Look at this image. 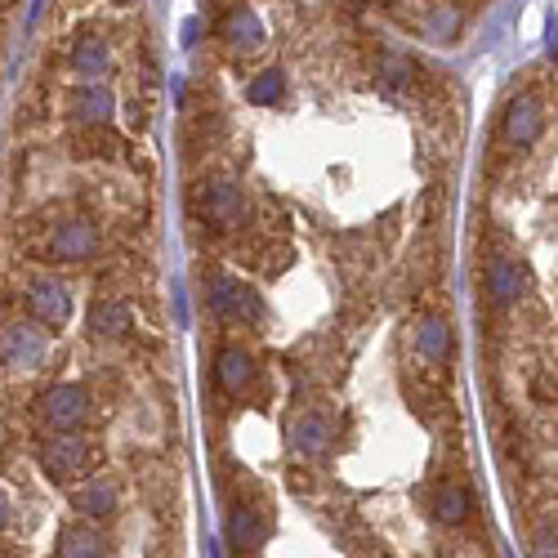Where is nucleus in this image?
<instances>
[{"label":"nucleus","instance_id":"f257e3e1","mask_svg":"<svg viewBox=\"0 0 558 558\" xmlns=\"http://www.w3.org/2000/svg\"><path fill=\"white\" fill-rule=\"evenodd\" d=\"M94 442L85 438V434H54V438H45L41 442V469L50 478H81V474H90V465H94Z\"/></svg>","mask_w":558,"mask_h":558},{"label":"nucleus","instance_id":"f03ea898","mask_svg":"<svg viewBox=\"0 0 558 558\" xmlns=\"http://www.w3.org/2000/svg\"><path fill=\"white\" fill-rule=\"evenodd\" d=\"M36 411H41V420L54 434H76V425L90 416V393L81 384H54V389L41 393Z\"/></svg>","mask_w":558,"mask_h":558},{"label":"nucleus","instance_id":"7ed1b4c3","mask_svg":"<svg viewBox=\"0 0 558 558\" xmlns=\"http://www.w3.org/2000/svg\"><path fill=\"white\" fill-rule=\"evenodd\" d=\"M210 309L219 317H228V322H259V317H264L259 295L250 291V286L233 282V277H219V282L210 286Z\"/></svg>","mask_w":558,"mask_h":558},{"label":"nucleus","instance_id":"20e7f679","mask_svg":"<svg viewBox=\"0 0 558 558\" xmlns=\"http://www.w3.org/2000/svg\"><path fill=\"white\" fill-rule=\"evenodd\" d=\"M246 215V192L233 175H215L206 188V219L215 228H237Z\"/></svg>","mask_w":558,"mask_h":558},{"label":"nucleus","instance_id":"39448f33","mask_svg":"<svg viewBox=\"0 0 558 558\" xmlns=\"http://www.w3.org/2000/svg\"><path fill=\"white\" fill-rule=\"evenodd\" d=\"M27 309H32L36 322L63 326L67 313H72V295H67V286H59L54 277H36V282L27 286Z\"/></svg>","mask_w":558,"mask_h":558},{"label":"nucleus","instance_id":"423d86ee","mask_svg":"<svg viewBox=\"0 0 558 558\" xmlns=\"http://www.w3.org/2000/svg\"><path fill=\"white\" fill-rule=\"evenodd\" d=\"M67 500H72V509H81V514H90V518H108V514H117L121 492H117L112 478L90 474V478H81V483L67 492Z\"/></svg>","mask_w":558,"mask_h":558},{"label":"nucleus","instance_id":"0eeeda50","mask_svg":"<svg viewBox=\"0 0 558 558\" xmlns=\"http://www.w3.org/2000/svg\"><path fill=\"white\" fill-rule=\"evenodd\" d=\"M0 358H5V367H18V371L45 367V335L36 326H14L5 335V344H0Z\"/></svg>","mask_w":558,"mask_h":558},{"label":"nucleus","instance_id":"6e6552de","mask_svg":"<svg viewBox=\"0 0 558 558\" xmlns=\"http://www.w3.org/2000/svg\"><path fill=\"white\" fill-rule=\"evenodd\" d=\"M487 295H492V304H514V300H523V286H527V277H523V268L514 264V259H505V255H492V264H487Z\"/></svg>","mask_w":558,"mask_h":558},{"label":"nucleus","instance_id":"1a4fd4ad","mask_svg":"<svg viewBox=\"0 0 558 558\" xmlns=\"http://www.w3.org/2000/svg\"><path fill=\"white\" fill-rule=\"evenodd\" d=\"M94 250H99V233H94L85 219H67V224H59V233H54V255L59 259L81 264V259H90Z\"/></svg>","mask_w":558,"mask_h":558},{"label":"nucleus","instance_id":"9d476101","mask_svg":"<svg viewBox=\"0 0 558 558\" xmlns=\"http://www.w3.org/2000/svg\"><path fill=\"white\" fill-rule=\"evenodd\" d=\"M224 536H228V545H233V550H242V554H255L259 545L268 541V523L255 514V509L237 505L233 514H228V523H224Z\"/></svg>","mask_w":558,"mask_h":558},{"label":"nucleus","instance_id":"9b49d317","mask_svg":"<svg viewBox=\"0 0 558 558\" xmlns=\"http://www.w3.org/2000/svg\"><path fill=\"white\" fill-rule=\"evenodd\" d=\"M541 125H545V117H541V103L536 99H514L509 103V112H505V139L514 143V148H523V143H532L536 134H541Z\"/></svg>","mask_w":558,"mask_h":558},{"label":"nucleus","instance_id":"f8f14e48","mask_svg":"<svg viewBox=\"0 0 558 558\" xmlns=\"http://www.w3.org/2000/svg\"><path fill=\"white\" fill-rule=\"evenodd\" d=\"M215 380L224 393H246L250 384H255V362H250V353L242 349H224L215 358Z\"/></svg>","mask_w":558,"mask_h":558},{"label":"nucleus","instance_id":"ddd939ff","mask_svg":"<svg viewBox=\"0 0 558 558\" xmlns=\"http://www.w3.org/2000/svg\"><path fill=\"white\" fill-rule=\"evenodd\" d=\"M59 558H108V536L85 523H72L59 532Z\"/></svg>","mask_w":558,"mask_h":558},{"label":"nucleus","instance_id":"4468645a","mask_svg":"<svg viewBox=\"0 0 558 558\" xmlns=\"http://www.w3.org/2000/svg\"><path fill=\"white\" fill-rule=\"evenodd\" d=\"M331 425H326L322 416H295L291 420V447L295 451H304V456H326V451H331Z\"/></svg>","mask_w":558,"mask_h":558},{"label":"nucleus","instance_id":"2eb2a0df","mask_svg":"<svg viewBox=\"0 0 558 558\" xmlns=\"http://www.w3.org/2000/svg\"><path fill=\"white\" fill-rule=\"evenodd\" d=\"M416 349L425 353L429 362H447V358H451V322H447V317H438V313L420 317V326H416Z\"/></svg>","mask_w":558,"mask_h":558},{"label":"nucleus","instance_id":"dca6fc26","mask_svg":"<svg viewBox=\"0 0 558 558\" xmlns=\"http://www.w3.org/2000/svg\"><path fill=\"white\" fill-rule=\"evenodd\" d=\"M224 36H228V45H237L242 54L264 50V23L255 18V9H233V14L224 18Z\"/></svg>","mask_w":558,"mask_h":558},{"label":"nucleus","instance_id":"f3484780","mask_svg":"<svg viewBox=\"0 0 558 558\" xmlns=\"http://www.w3.org/2000/svg\"><path fill=\"white\" fill-rule=\"evenodd\" d=\"M130 326H134V313H130V304H121V300H99L90 309V331L103 335V340L130 335Z\"/></svg>","mask_w":558,"mask_h":558},{"label":"nucleus","instance_id":"a211bd4d","mask_svg":"<svg viewBox=\"0 0 558 558\" xmlns=\"http://www.w3.org/2000/svg\"><path fill=\"white\" fill-rule=\"evenodd\" d=\"M429 509H434L438 523L447 527H460L469 518V492L460 483H438L434 496H429Z\"/></svg>","mask_w":558,"mask_h":558},{"label":"nucleus","instance_id":"6ab92c4d","mask_svg":"<svg viewBox=\"0 0 558 558\" xmlns=\"http://www.w3.org/2000/svg\"><path fill=\"white\" fill-rule=\"evenodd\" d=\"M112 90L108 85H81V90L72 94V117H81L85 125H103L112 117Z\"/></svg>","mask_w":558,"mask_h":558},{"label":"nucleus","instance_id":"aec40b11","mask_svg":"<svg viewBox=\"0 0 558 558\" xmlns=\"http://www.w3.org/2000/svg\"><path fill=\"white\" fill-rule=\"evenodd\" d=\"M282 90H286V76L277 72V67H268V72H259L255 81H250L246 99H250V103H259V108H268V103L282 99Z\"/></svg>","mask_w":558,"mask_h":558},{"label":"nucleus","instance_id":"412c9836","mask_svg":"<svg viewBox=\"0 0 558 558\" xmlns=\"http://www.w3.org/2000/svg\"><path fill=\"white\" fill-rule=\"evenodd\" d=\"M72 63H76V72H85V76L108 72V45L103 41H81L76 45V54H72Z\"/></svg>","mask_w":558,"mask_h":558},{"label":"nucleus","instance_id":"4be33fe9","mask_svg":"<svg viewBox=\"0 0 558 558\" xmlns=\"http://www.w3.org/2000/svg\"><path fill=\"white\" fill-rule=\"evenodd\" d=\"M532 558H558V527H554V523L536 527V536H532Z\"/></svg>","mask_w":558,"mask_h":558},{"label":"nucleus","instance_id":"5701e85b","mask_svg":"<svg viewBox=\"0 0 558 558\" xmlns=\"http://www.w3.org/2000/svg\"><path fill=\"white\" fill-rule=\"evenodd\" d=\"M384 72H389V85H407L411 81V63L398 59V54H389V59H384Z\"/></svg>","mask_w":558,"mask_h":558},{"label":"nucleus","instance_id":"b1692460","mask_svg":"<svg viewBox=\"0 0 558 558\" xmlns=\"http://www.w3.org/2000/svg\"><path fill=\"white\" fill-rule=\"evenodd\" d=\"M9 523V505H5V496H0V527Z\"/></svg>","mask_w":558,"mask_h":558}]
</instances>
